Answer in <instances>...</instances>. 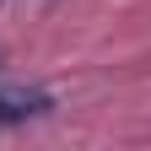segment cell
Segmentation results:
<instances>
[{
  "instance_id": "obj_1",
  "label": "cell",
  "mask_w": 151,
  "mask_h": 151,
  "mask_svg": "<svg viewBox=\"0 0 151 151\" xmlns=\"http://www.w3.org/2000/svg\"><path fill=\"white\" fill-rule=\"evenodd\" d=\"M54 108V97L43 86H27V81H11V86H0V129H11V124H27V119H43V113Z\"/></svg>"
}]
</instances>
